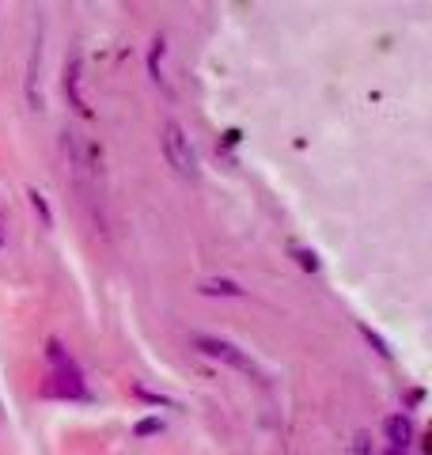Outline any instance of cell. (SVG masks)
Returning a JSON list of instances; mask_svg holds the SVG:
<instances>
[{
	"label": "cell",
	"mask_w": 432,
	"mask_h": 455,
	"mask_svg": "<svg viewBox=\"0 0 432 455\" xmlns=\"http://www.w3.org/2000/svg\"><path fill=\"white\" fill-rule=\"evenodd\" d=\"M160 145H164V160L175 167L182 179H197V152H194L190 137H186V130L179 122H164Z\"/></svg>",
	"instance_id": "obj_1"
},
{
	"label": "cell",
	"mask_w": 432,
	"mask_h": 455,
	"mask_svg": "<svg viewBox=\"0 0 432 455\" xmlns=\"http://www.w3.org/2000/svg\"><path fill=\"white\" fill-rule=\"evenodd\" d=\"M194 349H201V353H205V357H212V361H224L228 368H236V372L251 376V379H262V372H258V364H254V361H251L243 349H236L232 341H224V338L194 334Z\"/></svg>",
	"instance_id": "obj_2"
},
{
	"label": "cell",
	"mask_w": 432,
	"mask_h": 455,
	"mask_svg": "<svg viewBox=\"0 0 432 455\" xmlns=\"http://www.w3.org/2000/svg\"><path fill=\"white\" fill-rule=\"evenodd\" d=\"M42 38H35V50H31V65H27V103L31 110H42Z\"/></svg>",
	"instance_id": "obj_3"
},
{
	"label": "cell",
	"mask_w": 432,
	"mask_h": 455,
	"mask_svg": "<svg viewBox=\"0 0 432 455\" xmlns=\"http://www.w3.org/2000/svg\"><path fill=\"white\" fill-rule=\"evenodd\" d=\"M65 92L72 99V110H76L80 118H92V110H88V103H84V95H80V57L76 53H72V61L65 65Z\"/></svg>",
	"instance_id": "obj_4"
},
{
	"label": "cell",
	"mask_w": 432,
	"mask_h": 455,
	"mask_svg": "<svg viewBox=\"0 0 432 455\" xmlns=\"http://www.w3.org/2000/svg\"><path fill=\"white\" fill-rule=\"evenodd\" d=\"M383 433H387V440H391V448H398V451H406L413 444V421L406 414L387 418L383 421Z\"/></svg>",
	"instance_id": "obj_5"
},
{
	"label": "cell",
	"mask_w": 432,
	"mask_h": 455,
	"mask_svg": "<svg viewBox=\"0 0 432 455\" xmlns=\"http://www.w3.org/2000/svg\"><path fill=\"white\" fill-rule=\"evenodd\" d=\"M201 292L205 296H243V289L236 281H228V277H212V281H205L201 284Z\"/></svg>",
	"instance_id": "obj_6"
},
{
	"label": "cell",
	"mask_w": 432,
	"mask_h": 455,
	"mask_svg": "<svg viewBox=\"0 0 432 455\" xmlns=\"http://www.w3.org/2000/svg\"><path fill=\"white\" fill-rule=\"evenodd\" d=\"M27 197H31V205H35V212H38V217H42V224H53V212H50V205H46V197H42L38 190H27Z\"/></svg>",
	"instance_id": "obj_7"
},
{
	"label": "cell",
	"mask_w": 432,
	"mask_h": 455,
	"mask_svg": "<svg viewBox=\"0 0 432 455\" xmlns=\"http://www.w3.org/2000/svg\"><path fill=\"white\" fill-rule=\"evenodd\" d=\"M160 53H164V42L156 38V42H152V57H148V73H152V80H156V84H164V73H160Z\"/></svg>",
	"instance_id": "obj_8"
},
{
	"label": "cell",
	"mask_w": 432,
	"mask_h": 455,
	"mask_svg": "<svg viewBox=\"0 0 432 455\" xmlns=\"http://www.w3.org/2000/svg\"><path fill=\"white\" fill-rule=\"evenodd\" d=\"M353 455H376V451H372V436L368 433H356L353 436Z\"/></svg>",
	"instance_id": "obj_9"
},
{
	"label": "cell",
	"mask_w": 432,
	"mask_h": 455,
	"mask_svg": "<svg viewBox=\"0 0 432 455\" xmlns=\"http://www.w3.org/2000/svg\"><path fill=\"white\" fill-rule=\"evenodd\" d=\"M292 254L300 259V266H304V269H319V259H315V251H300V247H292Z\"/></svg>",
	"instance_id": "obj_10"
},
{
	"label": "cell",
	"mask_w": 432,
	"mask_h": 455,
	"mask_svg": "<svg viewBox=\"0 0 432 455\" xmlns=\"http://www.w3.org/2000/svg\"><path fill=\"white\" fill-rule=\"evenodd\" d=\"M160 429H164V425L156 421V418H148V421H140V425H137V436H152V433H160Z\"/></svg>",
	"instance_id": "obj_11"
},
{
	"label": "cell",
	"mask_w": 432,
	"mask_h": 455,
	"mask_svg": "<svg viewBox=\"0 0 432 455\" xmlns=\"http://www.w3.org/2000/svg\"><path fill=\"white\" fill-rule=\"evenodd\" d=\"M8 243V235H4V220H0V247H4Z\"/></svg>",
	"instance_id": "obj_12"
},
{
	"label": "cell",
	"mask_w": 432,
	"mask_h": 455,
	"mask_svg": "<svg viewBox=\"0 0 432 455\" xmlns=\"http://www.w3.org/2000/svg\"><path fill=\"white\" fill-rule=\"evenodd\" d=\"M387 455H406V451H398V448H391V451H387Z\"/></svg>",
	"instance_id": "obj_13"
}]
</instances>
